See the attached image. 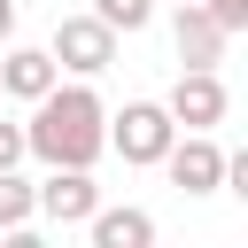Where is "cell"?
<instances>
[{
	"mask_svg": "<svg viewBox=\"0 0 248 248\" xmlns=\"http://www.w3.org/2000/svg\"><path fill=\"white\" fill-rule=\"evenodd\" d=\"M93 209H101V186H93V170H70V163H54V170L39 178V217H46V225H62V232H70V225H85Z\"/></svg>",
	"mask_w": 248,
	"mask_h": 248,
	"instance_id": "cell-7",
	"label": "cell"
},
{
	"mask_svg": "<svg viewBox=\"0 0 248 248\" xmlns=\"http://www.w3.org/2000/svg\"><path fill=\"white\" fill-rule=\"evenodd\" d=\"M16 39V0H0V46Z\"/></svg>",
	"mask_w": 248,
	"mask_h": 248,
	"instance_id": "cell-14",
	"label": "cell"
},
{
	"mask_svg": "<svg viewBox=\"0 0 248 248\" xmlns=\"http://www.w3.org/2000/svg\"><path fill=\"white\" fill-rule=\"evenodd\" d=\"M39 225V186L23 170H0V232H31Z\"/></svg>",
	"mask_w": 248,
	"mask_h": 248,
	"instance_id": "cell-10",
	"label": "cell"
},
{
	"mask_svg": "<svg viewBox=\"0 0 248 248\" xmlns=\"http://www.w3.org/2000/svg\"><path fill=\"white\" fill-rule=\"evenodd\" d=\"M85 232H93V248H155V217L132 209V202H124V209L101 202V209L85 217Z\"/></svg>",
	"mask_w": 248,
	"mask_h": 248,
	"instance_id": "cell-9",
	"label": "cell"
},
{
	"mask_svg": "<svg viewBox=\"0 0 248 248\" xmlns=\"http://www.w3.org/2000/svg\"><path fill=\"white\" fill-rule=\"evenodd\" d=\"M23 155H39L46 170L70 163V170H93L108 155V108L93 93V78H54L39 101H31V124H23Z\"/></svg>",
	"mask_w": 248,
	"mask_h": 248,
	"instance_id": "cell-1",
	"label": "cell"
},
{
	"mask_svg": "<svg viewBox=\"0 0 248 248\" xmlns=\"http://www.w3.org/2000/svg\"><path fill=\"white\" fill-rule=\"evenodd\" d=\"M155 8H163V0H93V16H101V23L116 31V39L147 31V23H155Z\"/></svg>",
	"mask_w": 248,
	"mask_h": 248,
	"instance_id": "cell-11",
	"label": "cell"
},
{
	"mask_svg": "<svg viewBox=\"0 0 248 248\" xmlns=\"http://www.w3.org/2000/svg\"><path fill=\"white\" fill-rule=\"evenodd\" d=\"M155 170H170L178 194H217V186H225V147H217L209 132H178Z\"/></svg>",
	"mask_w": 248,
	"mask_h": 248,
	"instance_id": "cell-6",
	"label": "cell"
},
{
	"mask_svg": "<svg viewBox=\"0 0 248 248\" xmlns=\"http://www.w3.org/2000/svg\"><path fill=\"white\" fill-rule=\"evenodd\" d=\"M170 46H178V62H186V70H217V62H225V46H232V31H225L202 0H170Z\"/></svg>",
	"mask_w": 248,
	"mask_h": 248,
	"instance_id": "cell-4",
	"label": "cell"
},
{
	"mask_svg": "<svg viewBox=\"0 0 248 248\" xmlns=\"http://www.w3.org/2000/svg\"><path fill=\"white\" fill-rule=\"evenodd\" d=\"M170 140H178V124H170L163 101H124V108L108 116V155H124L132 170H155Z\"/></svg>",
	"mask_w": 248,
	"mask_h": 248,
	"instance_id": "cell-2",
	"label": "cell"
},
{
	"mask_svg": "<svg viewBox=\"0 0 248 248\" xmlns=\"http://www.w3.org/2000/svg\"><path fill=\"white\" fill-rule=\"evenodd\" d=\"M202 8H209L225 31H248V0H202Z\"/></svg>",
	"mask_w": 248,
	"mask_h": 248,
	"instance_id": "cell-13",
	"label": "cell"
},
{
	"mask_svg": "<svg viewBox=\"0 0 248 248\" xmlns=\"http://www.w3.org/2000/svg\"><path fill=\"white\" fill-rule=\"evenodd\" d=\"M0 170H23V124L0 116Z\"/></svg>",
	"mask_w": 248,
	"mask_h": 248,
	"instance_id": "cell-12",
	"label": "cell"
},
{
	"mask_svg": "<svg viewBox=\"0 0 248 248\" xmlns=\"http://www.w3.org/2000/svg\"><path fill=\"white\" fill-rule=\"evenodd\" d=\"M170 124L178 132H217L225 124V108H232V93H225V78L217 70H178V85H170Z\"/></svg>",
	"mask_w": 248,
	"mask_h": 248,
	"instance_id": "cell-5",
	"label": "cell"
},
{
	"mask_svg": "<svg viewBox=\"0 0 248 248\" xmlns=\"http://www.w3.org/2000/svg\"><path fill=\"white\" fill-rule=\"evenodd\" d=\"M54 78H62V70H54V54H46V46H16V39L0 46V93H8V101H23V108H31Z\"/></svg>",
	"mask_w": 248,
	"mask_h": 248,
	"instance_id": "cell-8",
	"label": "cell"
},
{
	"mask_svg": "<svg viewBox=\"0 0 248 248\" xmlns=\"http://www.w3.org/2000/svg\"><path fill=\"white\" fill-rule=\"evenodd\" d=\"M46 54H54V70H70V78H101V70L116 62V31L85 8V16H62V23H54Z\"/></svg>",
	"mask_w": 248,
	"mask_h": 248,
	"instance_id": "cell-3",
	"label": "cell"
}]
</instances>
